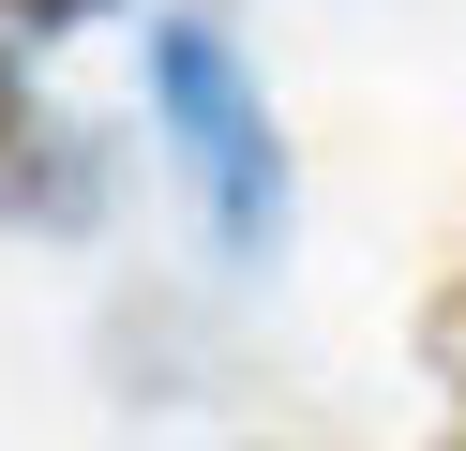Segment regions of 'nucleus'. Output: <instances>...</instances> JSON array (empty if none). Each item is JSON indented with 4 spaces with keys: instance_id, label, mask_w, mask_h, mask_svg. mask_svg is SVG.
<instances>
[{
    "instance_id": "nucleus-3",
    "label": "nucleus",
    "mask_w": 466,
    "mask_h": 451,
    "mask_svg": "<svg viewBox=\"0 0 466 451\" xmlns=\"http://www.w3.org/2000/svg\"><path fill=\"white\" fill-rule=\"evenodd\" d=\"M15 30H76V15H106V0H0Z\"/></svg>"
},
{
    "instance_id": "nucleus-4",
    "label": "nucleus",
    "mask_w": 466,
    "mask_h": 451,
    "mask_svg": "<svg viewBox=\"0 0 466 451\" xmlns=\"http://www.w3.org/2000/svg\"><path fill=\"white\" fill-rule=\"evenodd\" d=\"M436 451H466V421H451V436H436Z\"/></svg>"
},
{
    "instance_id": "nucleus-2",
    "label": "nucleus",
    "mask_w": 466,
    "mask_h": 451,
    "mask_svg": "<svg viewBox=\"0 0 466 451\" xmlns=\"http://www.w3.org/2000/svg\"><path fill=\"white\" fill-rule=\"evenodd\" d=\"M421 376H436V391L466 406V271H451V286L421 301Z\"/></svg>"
},
{
    "instance_id": "nucleus-1",
    "label": "nucleus",
    "mask_w": 466,
    "mask_h": 451,
    "mask_svg": "<svg viewBox=\"0 0 466 451\" xmlns=\"http://www.w3.org/2000/svg\"><path fill=\"white\" fill-rule=\"evenodd\" d=\"M151 90H166V120H181V166H196V196H211V241L226 256H271L286 241V150H271L256 76L226 60V30L166 15L151 30Z\"/></svg>"
}]
</instances>
